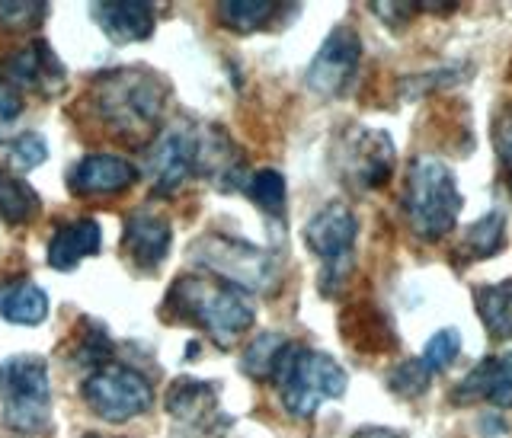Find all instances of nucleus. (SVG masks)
Wrapping results in <instances>:
<instances>
[{"mask_svg":"<svg viewBox=\"0 0 512 438\" xmlns=\"http://www.w3.org/2000/svg\"><path fill=\"white\" fill-rule=\"evenodd\" d=\"M164 311L173 320H186L205 330L215 346L231 349L256 320V307L244 288L218 279V275H180L164 301Z\"/></svg>","mask_w":512,"mask_h":438,"instance_id":"f257e3e1","label":"nucleus"},{"mask_svg":"<svg viewBox=\"0 0 512 438\" xmlns=\"http://www.w3.org/2000/svg\"><path fill=\"white\" fill-rule=\"evenodd\" d=\"M90 103L93 116L116 138H148L164 116L167 87L144 68H119L93 80Z\"/></svg>","mask_w":512,"mask_h":438,"instance_id":"f03ea898","label":"nucleus"},{"mask_svg":"<svg viewBox=\"0 0 512 438\" xmlns=\"http://www.w3.org/2000/svg\"><path fill=\"white\" fill-rule=\"evenodd\" d=\"M400 208H404L410 231L420 240H445L458 227L464 208V196L452 167L442 164L439 157H413L404 176Z\"/></svg>","mask_w":512,"mask_h":438,"instance_id":"7ed1b4c3","label":"nucleus"},{"mask_svg":"<svg viewBox=\"0 0 512 438\" xmlns=\"http://www.w3.org/2000/svg\"><path fill=\"white\" fill-rule=\"evenodd\" d=\"M272 384L288 413L295 419H311L327 400H340L346 394L349 378L333 355L292 343L272 375Z\"/></svg>","mask_w":512,"mask_h":438,"instance_id":"20e7f679","label":"nucleus"},{"mask_svg":"<svg viewBox=\"0 0 512 438\" xmlns=\"http://www.w3.org/2000/svg\"><path fill=\"white\" fill-rule=\"evenodd\" d=\"M0 413L4 426L20 435H36L52 416V381L39 355H10L0 362Z\"/></svg>","mask_w":512,"mask_h":438,"instance_id":"39448f33","label":"nucleus"},{"mask_svg":"<svg viewBox=\"0 0 512 438\" xmlns=\"http://www.w3.org/2000/svg\"><path fill=\"white\" fill-rule=\"evenodd\" d=\"M359 221L349 212V205L330 202L304 224V243L314 256H320V295H340L352 272V250H356Z\"/></svg>","mask_w":512,"mask_h":438,"instance_id":"423d86ee","label":"nucleus"},{"mask_svg":"<svg viewBox=\"0 0 512 438\" xmlns=\"http://www.w3.org/2000/svg\"><path fill=\"white\" fill-rule=\"evenodd\" d=\"M333 160H336V170H340L346 186L359 189V192H372L391 180L394 164H397V151H394V141L388 132L352 125L340 138V144H336Z\"/></svg>","mask_w":512,"mask_h":438,"instance_id":"0eeeda50","label":"nucleus"},{"mask_svg":"<svg viewBox=\"0 0 512 438\" xmlns=\"http://www.w3.org/2000/svg\"><path fill=\"white\" fill-rule=\"evenodd\" d=\"M87 407L106 423H125L154 407L151 381L128 365H103L84 381Z\"/></svg>","mask_w":512,"mask_h":438,"instance_id":"6e6552de","label":"nucleus"},{"mask_svg":"<svg viewBox=\"0 0 512 438\" xmlns=\"http://www.w3.org/2000/svg\"><path fill=\"white\" fill-rule=\"evenodd\" d=\"M167 413L186 438H221L231 429V416L221 410L212 381L176 378L167 391Z\"/></svg>","mask_w":512,"mask_h":438,"instance_id":"1a4fd4ad","label":"nucleus"},{"mask_svg":"<svg viewBox=\"0 0 512 438\" xmlns=\"http://www.w3.org/2000/svg\"><path fill=\"white\" fill-rule=\"evenodd\" d=\"M192 259H199L212 275L244 291L266 288L272 282L269 253L234 237H205L199 247H192Z\"/></svg>","mask_w":512,"mask_h":438,"instance_id":"9d476101","label":"nucleus"},{"mask_svg":"<svg viewBox=\"0 0 512 438\" xmlns=\"http://www.w3.org/2000/svg\"><path fill=\"white\" fill-rule=\"evenodd\" d=\"M359 64H362L359 32L352 26H336V29H330L324 45L317 48L311 68L304 74V84H308L317 96L336 100V96H346L352 90Z\"/></svg>","mask_w":512,"mask_h":438,"instance_id":"9b49d317","label":"nucleus"},{"mask_svg":"<svg viewBox=\"0 0 512 438\" xmlns=\"http://www.w3.org/2000/svg\"><path fill=\"white\" fill-rule=\"evenodd\" d=\"M154 196H173L196 176V128L173 125L160 132L148 151Z\"/></svg>","mask_w":512,"mask_h":438,"instance_id":"f8f14e48","label":"nucleus"},{"mask_svg":"<svg viewBox=\"0 0 512 438\" xmlns=\"http://www.w3.org/2000/svg\"><path fill=\"white\" fill-rule=\"evenodd\" d=\"M0 80H4L7 87H13L16 93L39 90L45 96H55V93H61L68 74H64L61 61L52 48H48V42L36 39L26 48H20V52H13L0 61Z\"/></svg>","mask_w":512,"mask_h":438,"instance_id":"ddd939ff","label":"nucleus"},{"mask_svg":"<svg viewBox=\"0 0 512 438\" xmlns=\"http://www.w3.org/2000/svg\"><path fill=\"white\" fill-rule=\"evenodd\" d=\"M452 403L455 407L490 403V407L509 410L512 407V349L480 359L468 375L452 387Z\"/></svg>","mask_w":512,"mask_h":438,"instance_id":"4468645a","label":"nucleus"},{"mask_svg":"<svg viewBox=\"0 0 512 438\" xmlns=\"http://www.w3.org/2000/svg\"><path fill=\"white\" fill-rule=\"evenodd\" d=\"M138 167L119 154H87L80 157L68 173V186L74 196L93 199V196H116L138 183Z\"/></svg>","mask_w":512,"mask_h":438,"instance_id":"2eb2a0df","label":"nucleus"},{"mask_svg":"<svg viewBox=\"0 0 512 438\" xmlns=\"http://www.w3.org/2000/svg\"><path fill=\"white\" fill-rule=\"evenodd\" d=\"M173 247V227L160 215L135 208L132 215L125 218V231H122V250L128 253L135 266L154 272L160 263L167 259Z\"/></svg>","mask_w":512,"mask_h":438,"instance_id":"dca6fc26","label":"nucleus"},{"mask_svg":"<svg viewBox=\"0 0 512 438\" xmlns=\"http://www.w3.org/2000/svg\"><path fill=\"white\" fill-rule=\"evenodd\" d=\"M90 16L119 45L151 39L157 23L154 4H144V0H109V4L103 0V4H90Z\"/></svg>","mask_w":512,"mask_h":438,"instance_id":"f3484780","label":"nucleus"},{"mask_svg":"<svg viewBox=\"0 0 512 438\" xmlns=\"http://www.w3.org/2000/svg\"><path fill=\"white\" fill-rule=\"evenodd\" d=\"M103 247V234H100V224L93 218H80L71 224H61L52 243H48V263L52 269L68 272L74 266H80V259L96 256Z\"/></svg>","mask_w":512,"mask_h":438,"instance_id":"a211bd4d","label":"nucleus"},{"mask_svg":"<svg viewBox=\"0 0 512 438\" xmlns=\"http://www.w3.org/2000/svg\"><path fill=\"white\" fill-rule=\"evenodd\" d=\"M503 250H506V215L500 208H493V212H487L484 218H477L461 231V240L455 247V263L474 266Z\"/></svg>","mask_w":512,"mask_h":438,"instance_id":"6ab92c4d","label":"nucleus"},{"mask_svg":"<svg viewBox=\"0 0 512 438\" xmlns=\"http://www.w3.org/2000/svg\"><path fill=\"white\" fill-rule=\"evenodd\" d=\"M0 317L20 327H36L48 317V295L29 279H10L0 285Z\"/></svg>","mask_w":512,"mask_h":438,"instance_id":"aec40b11","label":"nucleus"},{"mask_svg":"<svg viewBox=\"0 0 512 438\" xmlns=\"http://www.w3.org/2000/svg\"><path fill=\"white\" fill-rule=\"evenodd\" d=\"M39 212H42L39 192L32 189L23 176L0 167V221H7L10 227H23Z\"/></svg>","mask_w":512,"mask_h":438,"instance_id":"412c9836","label":"nucleus"},{"mask_svg":"<svg viewBox=\"0 0 512 438\" xmlns=\"http://www.w3.org/2000/svg\"><path fill=\"white\" fill-rule=\"evenodd\" d=\"M474 304L480 323L493 339H512V279L480 285L474 291Z\"/></svg>","mask_w":512,"mask_h":438,"instance_id":"4be33fe9","label":"nucleus"},{"mask_svg":"<svg viewBox=\"0 0 512 438\" xmlns=\"http://www.w3.org/2000/svg\"><path fill=\"white\" fill-rule=\"evenodd\" d=\"M292 346V339L282 336V333H263L256 336L253 343L247 346L244 359H240V371L250 375L253 381H272L276 368L282 362V355Z\"/></svg>","mask_w":512,"mask_h":438,"instance_id":"5701e85b","label":"nucleus"},{"mask_svg":"<svg viewBox=\"0 0 512 438\" xmlns=\"http://www.w3.org/2000/svg\"><path fill=\"white\" fill-rule=\"evenodd\" d=\"M279 7L282 4H272V0H224L218 4V20L234 32H256L276 20Z\"/></svg>","mask_w":512,"mask_h":438,"instance_id":"b1692460","label":"nucleus"},{"mask_svg":"<svg viewBox=\"0 0 512 438\" xmlns=\"http://www.w3.org/2000/svg\"><path fill=\"white\" fill-rule=\"evenodd\" d=\"M244 192L266 215H276V218L285 215V180L279 170H256L253 176H247Z\"/></svg>","mask_w":512,"mask_h":438,"instance_id":"393cba45","label":"nucleus"},{"mask_svg":"<svg viewBox=\"0 0 512 438\" xmlns=\"http://www.w3.org/2000/svg\"><path fill=\"white\" fill-rule=\"evenodd\" d=\"M458 355H461V333L452 330V327H445V330L429 336L420 362L429 368V375H442V371H448L458 362Z\"/></svg>","mask_w":512,"mask_h":438,"instance_id":"a878e982","label":"nucleus"},{"mask_svg":"<svg viewBox=\"0 0 512 438\" xmlns=\"http://www.w3.org/2000/svg\"><path fill=\"white\" fill-rule=\"evenodd\" d=\"M48 4L39 0H0V29L4 32H20V29H36L45 23Z\"/></svg>","mask_w":512,"mask_h":438,"instance_id":"bb28decb","label":"nucleus"},{"mask_svg":"<svg viewBox=\"0 0 512 438\" xmlns=\"http://www.w3.org/2000/svg\"><path fill=\"white\" fill-rule=\"evenodd\" d=\"M429 384H432V375H429V368L420 362V359H410V362H400L391 375H388V387L397 394V397H423L429 391Z\"/></svg>","mask_w":512,"mask_h":438,"instance_id":"cd10ccee","label":"nucleus"},{"mask_svg":"<svg viewBox=\"0 0 512 438\" xmlns=\"http://www.w3.org/2000/svg\"><path fill=\"white\" fill-rule=\"evenodd\" d=\"M45 160H48V144H45V138L39 132H23L10 144V164L20 173L42 167Z\"/></svg>","mask_w":512,"mask_h":438,"instance_id":"c85d7f7f","label":"nucleus"},{"mask_svg":"<svg viewBox=\"0 0 512 438\" xmlns=\"http://www.w3.org/2000/svg\"><path fill=\"white\" fill-rule=\"evenodd\" d=\"M493 148H496V157H500L503 173H506L509 189H512V106H503L500 112H496V119H493Z\"/></svg>","mask_w":512,"mask_h":438,"instance_id":"c756f323","label":"nucleus"},{"mask_svg":"<svg viewBox=\"0 0 512 438\" xmlns=\"http://www.w3.org/2000/svg\"><path fill=\"white\" fill-rule=\"evenodd\" d=\"M20 116H23V96L0 80V144L13 138Z\"/></svg>","mask_w":512,"mask_h":438,"instance_id":"7c9ffc66","label":"nucleus"},{"mask_svg":"<svg viewBox=\"0 0 512 438\" xmlns=\"http://www.w3.org/2000/svg\"><path fill=\"white\" fill-rule=\"evenodd\" d=\"M372 7V13L378 16V20H384L391 29H404L416 13H420V7L416 4H368Z\"/></svg>","mask_w":512,"mask_h":438,"instance_id":"2f4dec72","label":"nucleus"},{"mask_svg":"<svg viewBox=\"0 0 512 438\" xmlns=\"http://www.w3.org/2000/svg\"><path fill=\"white\" fill-rule=\"evenodd\" d=\"M480 429H484L487 438H503L506 435V423L496 413H490V419H484V423H480Z\"/></svg>","mask_w":512,"mask_h":438,"instance_id":"473e14b6","label":"nucleus"},{"mask_svg":"<svg viewBox=\"0 0 512 438\" xmlns=\"http://www.w3.org/2000/svg\"><path fill=\"white\" fill-rule=\"evenodd\" d=\"M352 438H407V435H400L394 429H381V426H365V429H359Z\"/></svg>","mask_w":512,"mask_h":438,"instance_id":"72a5a7b5","label":"nucleus"},{"mask_svg":"<svg viewBox=\"0 0 512 438\" xmlns=\"http://www.w3.org/2000/svg\"><path fill=\"white\" fill-rule=\"evenodd\" d=\"M84 438H100V435H84Z\"/></svg>","mask_w":512,"mask_h":438,"instance_id":"f704fd0d","label":"nucleus"}]
</instances>
